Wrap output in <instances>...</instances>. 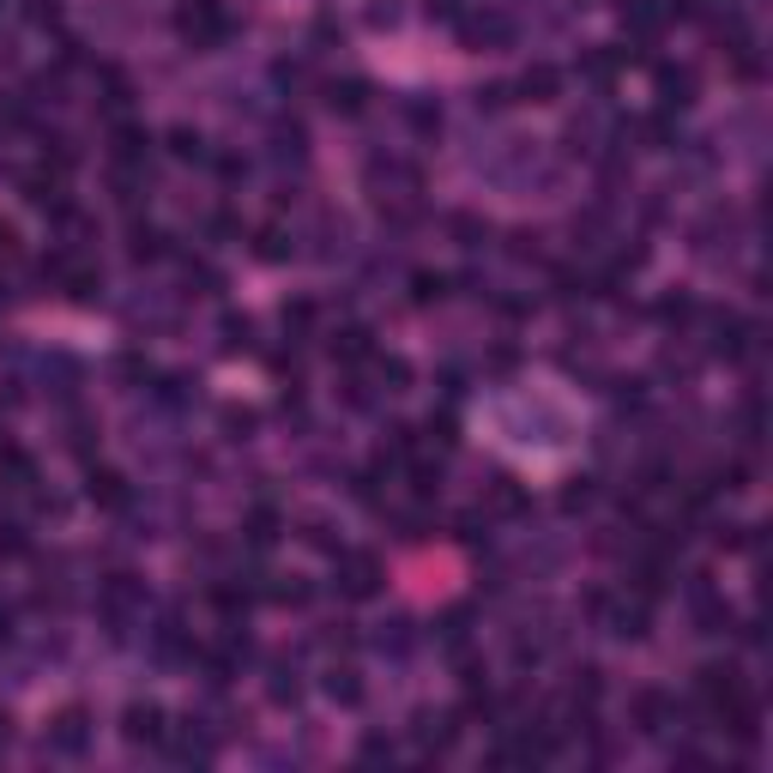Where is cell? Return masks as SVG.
<instances>
[{"label": "cell", "mask_w": 773, "mask_h": 773, "mask_svg": "<svg viewBox=\"0 0 773 773\" xmlns=\"http://www.w3.org/2000/svg\"><path fill=\"white\" fill-rule=\"evenodd\" d=\"M363 762H393V743L369 738V743H363Z\"/></svg>", "instance_id": "31"}, {"label": "cell", "mask_w": 773, "mask_h": 773, "mask_svg": "<svg viewBox=\"0 0 773 773\" xmlns=\"http://www.w3.org/2000/svg\"><path fill=\"white\" fill-rule=\"evenodd\" d=\"M520 103H557L562 97V67H550V61H532V67L520 73Z\"/></svg>", "instance_id": "7"}, {"label": "cell", "mask_w": 773, "mask_h": 773, "mask_svg": "<svg viewBox=\"0 0 773 773\" xmlns=\"http://www.w3.org/2000/svg\"><path fill=\"white\" fill-rule=\"evenodd\" d=\"M459 31H466V43H508V19H496V12H472V19H459Z\"/></svg>", "instance_id": "13"}, {"label": "cell", "mask_w": 773, "mask_h": 773, "mask_svg": "<svg viewBox=\"0 0 773 773\" xmlns=\"http://www.w3.org/2000/svg\"><path fill=\"white\" fill-rule=\"evenodd\" d=\"M332 357H339V363H369V357H375V339H369V327H345L339 339H332Z\"/></svg>", "instance_id": "11"}, {"label": "cell", "mask_w": 773, "mask_h": 773, "mask_svg": "<svg viewBox=\"0 0 773 773\" xmlns=\"http://www.w3.org/2000/svg\"><path fill=\"white\" fill-rule=\"evenodd\" d=\"M254 254H261V261H290V236L285 230H261V248Z\"/></svg>", "instance_id": "19"}, {"label": "cell", "mask_w": 773, "mask_h": 773, "mask_svg": "<svg viewBox=\"0 0 773 773\" xmlns=\"http://www.w3.org/2000/svg\"><path fill=\"white\" fill-rule=\"evenodd\" d=\"M224 423H230L236 435H248V430H254V411H224Z\"/></svg>", "instance_id": "32"}, {"label": "cell", "mask_w": 773, "mask_h": 773, "mask_svg": "<svg viewBox=\"0 0 773 773\" xmlns=\"http://www.w3.org/2000/svg\"><path fill=\"white\" fill-rule=\"evenodd\" d=\"M170 151H176V158H205V139L193 134V127H176V134H170Z\"/></svg>", "instance_id": "21"}, {"label": "cell", "mask_w": 773, "mask_h": 773, "mask_svg": "<svg viewBox=\"0 0 773 773\" xmlns=\"http://www.w3.org/2000/svg\"><path fill=\"white\" fill-rule=\"evenodd\" d=\"M417 738L430 743V750H447V743L459 738V713H423L417 719Z\"/></svg>", "instance_id": "12"}, {"label": "cell", "mask_w": 773, "mask_h": 773, "mask_svg": "<svg viewBox=\"0 0 773 773\" xmlns=\"http://www.w3.org/2000/svg\"><path fill=\"white\" fill-rule=\"evenodd\" d=\"M12 254H19V230H12V224H7V218H0V266H7V261H12Z\"/></svg>", "instance_id": "29"}, {"label": "cell", "mask_w": 773, "mask_h": 773, "mask_svg": "<svg viewBox=\"0 0 773 773\" xmlns=\"http://www.w3.org/2000/svg\"><path fill=\"white\" fill-rule=\"evenodd\" d=\"M285 327H290V332H308V327H315V303H303V296H296V303H285Z\"/></svg>", "instance_id": "25"}, {"label": "cell", "mask_w": 773, "mask_h": 773, "mask_svg": "<svg viewBox=\"0 0 773 773\" xmlns=\"http://www.w3.org/2000/svg\"><path fill=\"white\" fill-rule=\"evenodd\" d=\"M327 695H332V701H345V707L363 701V682H357L351 665H332V671H327Z\"/></svg>", "instance_id": "15"}, {"label": "cell", "mask_w": 773, "mask_h": 773, "mask_svg": "<svg viewBox=\"0 0 773 773\" xmlns=\"http://www.w3.org/2000/svg\"><path fill=\"white\" fill-rule=\"evenodd\" d=\"M248 538H254V544H273V538H278V513H273V508H254Z\"/></svg>", "instance_id": "20"}, {"label": "cell", "mask_w": 773, "mask_h": 773, "mask_svg": "<svg viewBox=\"0 0 773 773\" xmlns=\"http://www.w3.org/2000/svg\"><path fill=\"white\" fill-rule=\"evenodd\" d=\"M121 738H127V743H163V738H170V726H163V707H158V701H127Z\"/></svg>", "instance_id": "5"}, {"label": "cell", "mask_w": 773, "mask_h": 773, "mask_svg": "<svg viewBox=\"0 0 773 773\" xmlns=\"http://www.w3.org/2000/svg\"><path fill=\"white\" fill-rule=\"evenodd\" d=\"M24 200H31L36 212H49V218H73L67 176H61V170H36V176H24Z\"/></svg>", "instance_id": "4"}, {"label": "cell", "mask_w": 773, "mask_h": 773, "mask_svg": "<svg viewBox=\"0 0 773 773\" xmlns=\"http://www.w3.org/2000/svg\"><path fill=\"white\" fill-rule=\"evenodd\" d=\"M713 332H719L713 351H719V357H731V363H738V357L750 351V339H755V327H750L743 315H719V320H713Z\"/></svg>", "instance_id": "8"}, {"label": "cell", "mask_w": 773, "mask_h": 773, "mask_svg": "<svg viewBox=\"0 0 773 773\" xmlns=\"http://www.w3.org/2000/svg\"><path fill=\"white\" fill-rule=\"evenodd\" d=\"M176 31L188 36L193 49H212V43H224V12H218V0H188L182 7V19H176Z\"/></svg>", "instance_id": "2"}, {"label": "cell", "mask_w": 773, "mask_h": 773, "mask_svg": "<svg viewBox=\"0 0 773 773\" xmlns=\"http://www.w3.org/2000/svg\"><path fill=\"white\" fill-rule=\"evenodd\" d=\"M85 489H92V501H103V508H127V484L115 478V472H92Z\"/></svg>", "instance_id": "14"}, {"label": "cell", "mask_w": 773, "mask_h": 773, "mask_svg": "<svg viewBox=\"0 0 773 773\" xmlns=\"http://www.w3.org/2000/svg\"><path fill=\"white\" fill-rule=\"evenodd\" d=\"M273 701H278V707H290V701H296V671H285V665L273 671Z\"/></svg>", "instance_id": "28"}, {"label": "cell", "mask_w": 773, "mask_h": 773, "mask_svg": "<svg viewBox=\"0 0 773 773\" xmlns=\"http://www.w3.org/2000/svg\"><path fill=\"white\" fill-rule=\"evenodd\" d=\"M363 103H369V85L363 80H332L327 85V109L332 115H363Z\"/></svg>", "instance_id": "10"}, {"label": "cell", "mask_w": 773, "mask_h": 773, "mask_svg": "<svg viewBox=\"0 0 773 773\" xmlns=\"http://www.w3.org/2000/svg\"><path fill=\"white\" fill-rule=\"evenodd\" d=\"M248 339H254V320L248 315H224V345H230V351H242Z\"/></svg>", "instance_id": "22"}, {"label": "cell", "mask_w": 773, "mask_h": 773, "mask_svg": "<svg viewBox=\"0 0 773 773\" xmlns=\"http://www.w3.org/2000/svg\"><path fill=\"white\" fill-rule=\"evenodd\" d=\"M411 290H417V303H442L447 278L442 273H417V278H411Z\"/></svg>", "instance_id": "24"}, {"label": "cell", "mask_w": 773, "mask_h": 773, "mask_svg": "<svg viewBox=\"0 0 773 773\" xmlns=\"http://www.w3.org/2000/svg\"><path fill=\"white\" fill-rule=\"evenodd\" d=\"M369 24H399V0H375V7H369Z\"/></svg>", "instance_id": "30"}, {"label": "cell", "mask_w": 773, "mask_h": 773, "mask_svg": "<svg viewBox=\"0 0 773 773\" xmlns=\"http://www.w3.org/2000/svg\"><path fill=\"white\" fill-rule=\"evenodd\" d=\"M85 743H92V713H85L80 701H67L55 719H49V750H61V755H85Z\"/></svg>", "instance_id": "3"}, {"label": "cell", "mask_w": 773, "mask_h": 773, "mask_svg": "<svg viewBox=\"0 0 773 773\" xmlns=\"http://www.w3.org/2000/svg\"><path fill=\"white\" fill-rule=\"evenodd\" d=\"M635 719H640V731H665V695H653V689H640L635 695Z\"/></svg>", "instance_id": "16"}, {"label": "cell", "mask_w": 773, "mask_h": 773, "mask_svg": "<svg viewBox=\"0 0 773 773\" xmlns=\"http://www.w3.org/2000/svg\"><path fill=\"white\" fill-rule=\"evenodd\" d=\"M659 315H665V320H689V315H695V296H689V290L665 296V303H659Z\"/></svg>", "instance_id": "26"}, {"label": "cell", "mask_w": 773, "mask_h": 773, "mask_svg": "<svg viewBox=\"0 0 773 773\" xmlns=\"http://www.w3.org/2000/svg\"><path fill=\"white\" fill-rule=\"evenodd\" d=\"M176 755H182V762H212V743H205L200 731H176Z\"/></svg>", "instance_id": "18"}, {"label": "cell", "mask_w": 773, "mask_h": 773, "mask_svg": "<svg viewBox=\"0 0 773 773\" xmlns=\"http://www.w3.org/2000/svg\"><path fill=\"white\" fill-rule=\"evenodd\" d=\"M665 24H671V7H665V0H623V31H635L640 43H653Z\"/></svg>", "instance_id": "6"}, {"label": "cell", "mask_w": 773, "mask_h": 773, "mask_svg": "<svg viewBox=\"0 0 773 773\" xmlns=\"http://www.w3.org/2000/svg\"><path fill=\"white\" fill-rule=\"evenodd\" d=\"M489 501H496L501 513H520L526 508V489L508 478V472H496V484H489Z\"/></svg>", "instance_id": "17"}, {"label": "cell", "mask_w": 773, "mask_h": 773, "mask_svg": "<svg viewBox=\"0 0 773 773\" xmlns=\"http://www.w3.org/2000/svg\"><path fill=\"white\" fill-rule=\"evenodd\" d=\"M586 501H592V478H569V489H562V508H586Z\"/></svg>", "instance_id": "27"}, {"label": "cell", "mask_w": 773, "mask_h": 773, "mask_svg": "<svg viewBox=\"0 0 773 773\" xmlns=\"http://www.w3.org/2000/svg\"><path fill=\"white\" fill-rule=\"evenodd\" d=\"M442 647H454V653L466 647V611H447L442 616Z\"/></svg>", "instance_id": "23"}, {"label": "cell", "mask_w": 773, "mask_h": 773, "mask_svg": "<svg viewBox=\"0 0 773 773\" xmlns=\"http://www.w3.org/2000/svg\"><path fill=\"white\" fill-rule=\"evenodd\" d=\"M659 103L665 109H689L695 103V73L689 67H659Z\"/></svg>", "instance_id": "9"}, {"label": "cell", "mask_w": 773, "mask_h": 773, "mask_svg": "<svg viewBox=\"0 0 773 773\" xmlns=\"http://www.w3.org/2000/svg\"><path fill=\"white\" fill-rule=\"evenodd\" d=\"M339 592L345 599H375L381 592V557L375 550H339Z\"/></svg>", "instance_id": "1"}]
</instances>
